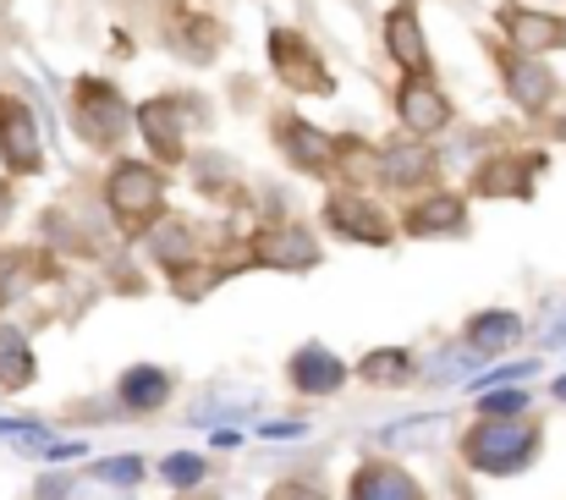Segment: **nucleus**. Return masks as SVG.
<instances>
[{
  "label": "nucleus",
  "mask_w": 566,
  "mask_h": 500,
  "mask_svg": "<svg viewBox=\"0 0 566 500\" xmlns=\"http://www.w3.org/2000/svg\"><path fill=\"white\" fill-rule=\"evenodd\" d=\"M440 176V155L429 138H390L375 144V181L390 192H429Z\"/></svg>",
  "instance_id": "obj_8"
},
{
  "label": "nucleus",
  "mask_w": 566,
  "mask_h": 500,
  "mask_svg": "<svg viewBox=\"0 0 566 500\" xmlns=\"http://www.w3.org/2000/svg\"><path fill=\"white\" fill-rule=\"evenodd\" d=\"M166 170L155 166V160H138V155H127V160H116V166L105 170V209L116 215V226H127V231H149L160 215H166Z\"/></svg>",
  "instance_id": "obj_2"
},
{
  "label": "nucleus",
  "mask_w": 566,
  "mask_h": 500,
  "mask_svg": "<svg viewBox=\"0 0 566 500\" xmlns=\"http://www.w3.org/2000/svg\"><path fill=\"white\" fill-rule=\"evenodd\" d=\"M122 402H127L133 413H155V407H166V402H171V374L155 368V363L127 368V374H122Z\"/></svg>",
  "instance_id": "obj_19"
},
{
  "label": "nucleus",
  "mask_w": 566,
  "mask_h": 500,
  "mask_svg": "<svg viewBox=\"0 0 566 500\" xmlns=\"http://www.w3.org/2000/svg\"><path fill=\"white\" fill-rule=\"evenodd\" d=\"M66 490H72V485H61V479H44V485H39V500H66Z\"/></svg>",
  "instance_id": "obj_29"
},
{
  "label": "nucleus",
  "mask_w": 566,
  "mask_h": 500,
  "mask_svg": "<svg viewBox=\"0 0 566 500\" xmlns=\"http://www.w3.org/2000/svg\"><path fill=\"white\" fill-rule=\"evenodd\" d=\"M0 166H6V176H39L44 170L39 116L11 94H0Z\"/></svg>",
  "instance_id": "obj_9"
},
{
  "label": "nucleus",
  "mask_w": 566,
  "mask_h": 500,
  "mask_svg": "<svg viewBox=\"0 0 566 500\" xmlns=\"http://www.w3.org/2000/svg\"><path fill=\"white\" fill-rule=\"evenodd\" d=\"M253 259L270 264V270H286V275H303L319 264V237L297 220H275V226H259L253 237Z\"/></svg>",
  "instance_id": "obj_11"
},
{
  "label": "nucleus",
  "mask_w": 566,
  "mask_h": 500,
  "mask_svg": "<svg viewBox=\"0 0 566 500\" xmlns=\"http://www.w3.org/2000/svg\"><path fill=\"white\" fill-rule=\"evenodd\" d=\"M401 231H407V237H462V231H468V204H462V192H446V187L418 192V198L401 209Z\"/></svg>",
  "instance_id": "obj_15"
},
{
  "label": "nucleus",
  "mask_w": 566,
  "mask_h": 500,
  "mask_svg": "<svg viewBox=\"0 0 566 500\" xmlns=\"http://www.w3.org/2000/svg\"><path fill=\"white\" fill-rule=\"evenodd\" d=\"M303 424H264V440H297Z\"/></svg>",
  "instance_id": "obj_27"
},
{
  "label": "nucleus",
  "mask_w": 566,
  "mask_h": 500,
  "mask_svg": "<svg viewBox=\"0 0 566 500\" xmlns=\"http://www.w3.org/2000/svg\"><path fill=\"white\" fill-rule=\"evenodd\" d=\"M358 379H369V385H407V379H412V352L379 346V352H369V357L358 363Z\"/></svg>",
  "instance_id": "obj_22"
},
{
  "label": "nucleus",
  "mask_w": 566,
  "mask_h": 500,
  "mask_svg": "<svg viewBox=\"0 0 566 500\" xmlns=\"http://www.w3.org/2000/svg\"><path fill=\"white\" fill-rule=\"evenodd\" d=\"M177 500H214V496H198V490H182V496Z\"/></svg>",
  "instance_id": "obj_31"
},
{
  "label": "nucleus",
  "mask_w": 566,
  "mask_h": 500,
  "mask_svg": "<svg viewBox=\"0 0 566 500\" xmlns=\"http://www.w3.org/2000/svg\"><path fill=\"white\" fill-rule=\"evenodd\" d=\"M94 479H105V485H138L144 479V462L138 457H105V462H94Z\"/></svg>",
  "instance_id": "obj_25"
},
{
  "label": "nucleus",
  "mask_w": 566,
  "mask_h": 500,
  "mask_svg": "<svg viewBox=\"0 0 566 500\" xmlns=\"http://www.w3.org/2000/svg\"><path fill=\"white\" fill-rule=\"evenodd\" d=\"M270 138L281 149V160L303 176H331L336 170V133L314 127L303 111H275L270 116Z\"/></svg>",
  "instance_id": "obj_7"
},
{
  "label": "nucleus",
  "mask_w": 566,
  "mask_h": 500,
  "mask_svg": "<svg viewBox=\"0 0 566 500\" xmlns=\"http://www.w3.org/2000/svg\"><path fill=\"white\" fill-rule=\"evenodd\" d=\"M133 122H138V105H133L111 77L83 72V77L72 83V127H77V138H83L88 149H116V144L133 133Z\"/></svg>",
  "instance_id": "obj_1"
},
{
  "label": "nucleus",
  "mask_w": 566,
  "mask_h": 500,
  "mask_svg": "<svg viewBox=\"0 0 566 500\" xmlns=\"http://www.w3.org/2000/svg\"><path fill=\"white\" fill-rule=\"evenodd\" d=\"M192 116H203L192 100L182 94H155V100H144L138 105V138L149 144V155H155V166H177L182 155H188V133H192Z\"/></svg>",
  "instance_id": "obj_6"
},
{
  "label": "nucleus",
  "mask_w": 566,
  "mask_h": 500,
  "mask_svg": "<svg viewBox=\"0 0 566 500\" xmlns=\"http://www.w3.org/2000/svg\"><path fill=\"white\" fill-rule=\"evenodd\" d=\"M270 500H325V496H314L308 485H281V490H275Z\"/></svg>",
  "instance_id": "obj_28"
},
{
  "label": "nucleus",
  "mask_w": 566,
  "mask_h": 500,
  "mask_svg": "<svg viewBox=\"0 0 566 500\" xmlns=\"http://www.w3.org/2000/svg\"><path fill=\"white\" fill-rule=\"evenodd\" d=\"M495 17H501L506 44L523 50V55H551V50L566 44V17L545 11V6H517V0H512V6H501Z\"/></svg>",
  "instance_id": "obj_14"
},
{
  "label": "nucleus",
  "mask_w": 566,
  "mask_h": 500,
  "mask_svg": "<svg viewBox=\"0 0 566 500\" xmlns=\"http://www.w3.org/2000/svg\"><path fill=\"white\" fill-rule=\"evenodd\" d=\"M33 379V352H28V335L17 325H0V385L6 390H22Z\"/></svg>",
  "instance_id": "obj_21"
},
{
  "label": "nucleus",
  "mask_w": 566,
  "mask_h": 500,
  "mask_svg": "<svg viewBox=\"0 0 566 500\" xmlns=\"http://www.w3.org/2000/svg\"><path fill=\"white\" fill-rule=\"evenodd\" d=\"M539 176V155H490L473 166V192L479 198H528Z\"/></svg>",
  "instance_id": "obj_16"
},
{
  "label": "nucleus",
  "mask_w": 566,
  "mask_h": 500,
  "mask_svg": "<svg viewBox=\"0 0 566 500\" xmlns=\"http://www.w3.org/2000/svg\"><path fill=\"white\" fill-rule=\"evenodd\" d=\"M264 50H270V72H275L281 88H292V94H314V100H331V94H336L331 66L319 61V50H314L297 28H270Z\"/></svg>",
  "instance_id": "obj_5"
},
{
  "label": "nucleus",
  "mask_w": 566,
  "mask_h": 500,
  "mask_svg": "<svg viewBox=\"0 0 566 500\" xmlns=\"http://www.w3.org/2000/svg\"><path fill=\"white\" fill-rule=\"evenodd\" d=\"M539 451V429L523 418H479L462 435V457L479 473H523Z\"/></svg>",
  "instance_id": "obj_3"
},
{
  "label": "nucleus",
  "mask_w": 566,
  "mask_h": 500,
  "mask_svg": "<svg viewBox=\"0 0 566 500\" xmlns=\"http://www.w3.org/2000/svg\"><path fill=\"white\" fill-rule=\"evenodd\" d=\"M214 446H220V451H231V446H242V435H237V429H220V435H214Z\"/></svg>",
  "instance_id": "obj_30"
},
{
  "label": "nucleus",
  "mask_w": 566,
  "mask_h": 500,
  "mask_svg": "<svg viewBox=\"0 0 566 500\" xmlns=\"http://www.w3.org/2000/svg\"><path fill=\"white\" fill-rule=\"evenodd\" d=\"M523 407H528V396H523V390H490V396L479 402V413H484V418H523Z\"/></svg>",
  "instance_id": "obj_26"
},
{
  "label": "nucleus",
  "mask_w": 566,
  "mask_h": 500,
  "mask_svg": "<svg viewBox=\"0 0 566 500\" xmlns=\"http://www.w3.org/2000/svg\"><path fill=\"white\" fill-rule=\"evenodd\" d=\"M160 473H166V485H171V490H198V485H203V473H209V462H203V457H192V451H177V457H166V462H160Z\"/></svg>",
  "instance_id": "obj_24"
},
{
  "label": "nucleus",
  "mask_w": 566,
  "mask_h": 500,
  "mask_svg": "<svg viewBox=\"0 0 566 500\" xmlns=\"http://www.w3.org/2000/svg\"><path fill=\"white\" fill-rule=\"evenodd\" d=\"M286 374H292V385H297L303 396H336V390L347 385V363H342L331 346H303Z\"/></svg>",
  "instance_id": "obj_17"
},
{
  "label": "nucleus",
  "mask_w": 566,
  "mask_h": 500,
  "mask_svg": "<svg viewBox=\"0 0 566 500\" xmlns=\"http://www.w3.org/2000/svg\"><path fill=\"white\" fill-rule=\"evenodd\" d=\"M188 248H192V237H188V226L182 220H155L149 226V253L160 259V264H171V270H182V259H188Z\"/></svg>",
  "instance_id": "obj_23"
},
{
  "label": "nucleus",
  "mask_w": 566,
  "mask_h": 500,
  "mask_svg": "<svg viewBox=\"0 0 566 500\" xmlns=\"http://www.w3.org/2000/svg\"><path fill=\"white\" fill-rule=\"evenodd\" d=\"M319 220L336 231V237H347V242H390L396 237V220L379 209L375 198H364L358 187H336L331 198H325V209H319Z\"/></svg>",
  "instance_id": "obj_10"
},
{
  "label": "nucleus",
  "mask_w": 566,
  "mask_h": 500,
  "mask_svg": "<svg viewBox=\"0 0 566 500\" xmlns=\"http://www.w3.org/2000/svg\"><path fill=\"white\" fill-rule=\"evenodd\" d=\"M347 500H423L418 490V479L412 473H401L396 462H364L358 473H353V485H347Z\"/></svg>",
  "instance_id": "obj_18"
},
{
  "label": "nucleus",
  "mask_w": 566,
  "mask_h": 500,
  "mask_svg": "<svg viewBox=\"0 0 566 500\" xmlns=\"http://www.w3.org/2000/svg\"><path fill=\"white\" fill-rule=\"evenodd\" d=\"M556 396H562V402H566V379H556Z\"/></svg>",
  "instance_id": "obj_32"
},
{
  "label": "nucleus",
  "mask_w": 566,
  "mask_h": 500,
  "mask_svg": "<svg viewBox=\"0 0 566 500\" xmlns=\"http://www.w3.org/2000/svg\"><path fill=\"white\" fill-rule=\"evenodd\" d=\"M495 66H501V88L512 94V105L523 111H545L556 100V72L545 66V55H523V50H495Z\"/></svg>",
  "instance_id": "obj_13"
},
{
  "label": "nucleus",
  "mask_w": 566,
  "mask_h": 500,
  "mask_svg": "<svg viewBox=\"0 0 566 500\" xmlns=\"http://www.w3.org/2000/svg\"><path fill=\"white\" fill-rule=\"evenodd\" d=\"M379 44H385V55L396 61V72H434V61H429V33H423V17H418L412 0H396V6L385 11Z\"/></svg>",
  "instance_id": "obj_12"
},
{
  "label": "nucleus",
  "mask_w": 566,
  "mask_h": 500,
  "mask_svg": "<svg viewBox=\"0 0 566 500\" xmlns=\"http://www.w3.org/2000/svg\"><path fill=\"white\" fill-rule=\"evenodd\" d=\"M517 335H523V320H517V314H506V309H490V314H479V320L468 325V352H479V357H495V352H506Z\"/></svg>",
  "instance_id": "obj_20"
},
{
  "label": "nucleus",
  "mask_w": 566,
  "mask_h": 500,
  "mask_svg": "<svg viewBox=\"0 0 566 500\" xmlns=\"http://www.w3.org/2000/svg\"><path fill=\"white\" fill-rule=\"evenodd\" d=\"M390 111H396V122H401V133L407 138H440L446 127H451V94L440 88V77L434 72H401L396 77V88H390Z\"/></svg>",
  "instance_id": "obj_4"
}]
</instances>
